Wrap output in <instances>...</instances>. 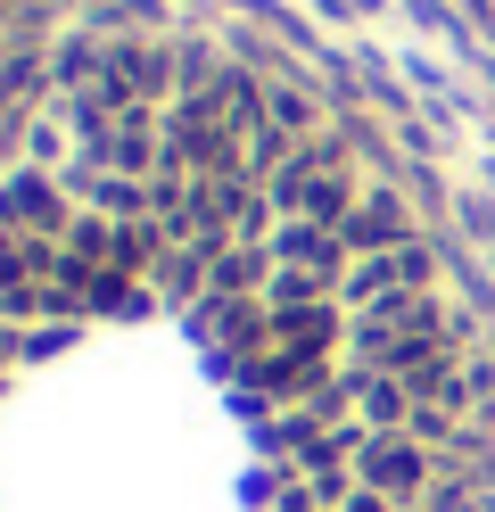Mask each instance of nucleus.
<instances>
[{
  "label": "nucleus",
  "mask_w": 495,
  "mask_h": 512,
  "mask_svg": "<svg viewBox=\"0 0 495 512\" xmlns=\"http://www.w3.org/2000/svg\"><path fill=\"white\" fill-rule=\"evenodd\" d=\"M273 207L281 215H306V223H339L355 207V182L339 166V141H306V149H297L281 166V182H273Z\"/></svg>",
  "instance_id": "f257e3e1"
},
{
  "label": "nucleus",
  "mask_w": 495,
  "mask_h": 512,
  "mask_svg": "<svg viewBox=\"0 0 495 512\" xmlns=\"http://www.w3.org/2000/svg\"><path fill=\"white\" fill-rule=\"evenodd\" d=\"M429 281H438V256H429L421 240H405V248L355 256V265H347V281H339V306H347V314H372V306H388V298L429 290Z\"/></svg>",
  "instance_id": "f03ea898"
},
{
  "label": "nucleus",
  "mask_w": 495,
  "mask_h": 512,
  "mask_svg": "<svg viewBox=\"0 0 495 512\" xmlns=\"http://www.w3.org/2000/svg\"><path fill=\"white\" fill-rule=\"evenodd\" d=\"M75 133H83V157H99L116 174H141V182H157V166L174 157L165 133H157V116H91V108H75Z\"/></svg>",
  "instance_id": "7ed1b4c3"
},
{
  "label": "nucleus",
  "mask_w": 495,
  "mask_h": 512,
  "mask_svg": "<svg viewBox=\"0 0 495 512\" xmlns=\"http://www.w3.org/2000/svg\"><path fill=\"white\" fill-rule=\"evenodd\" d=\"M273 273H314V281H347V240H339V223H306V215H281L273 223Z\"/></svg>",
  "instance_id": "20e7f679"
},
{
  "label": "nucleus",
  "mask_w": 495,
  "mask_h": 512,
  "mask_svg": "<svg viewBox=\"0 0 495 512\" xmlns=\"http://www.w3.org/2000/svg\"><path fill=\"white\" fill-rule=\"evenodd\" d=\"M355 471L372 479V496H413L421 479H429V455L413 438H396V430H363V446H355Z\"/></svg>",
  "instance_id": "39448f33"
},
{
  "label": "nucleus",
  "mask_w": 495,
  "mask_h": 512,
  "mask_svg": "<svg viewBox=\"0 0 495 512\" xmlns=\"http://www.w3.org/2000/svg\"><path fill=\"white\" fill-rule=\"evenodd\" d=\"M339 240L355 248V256H380V248H405L413 240V215L388 199V190H355V207L339 215Z\"/></svg>",
  "instance_id": "423d86ee"
},
{
  "label": "nucleus",
  "mask_w": 495,
  "mask_h": 512,
  "mask_svg": "<svg viewBox=\"0 0 495 512\" xmlns=\"http://www.w3.org/2000/svg\"><path fill=\"white\" fill-rule=\"evenodd\" d=\"M50 75H58L66 91H91L99 75H108V50H99V34H75V42L58 50V67H50Z\"/></svg>",
  "instance_id": "0eeeda50"
},
{
  "label": "nucleus",
  "mask_w": 495,
  "mask_h": 512,
  "mask_svg": "<svg viewBox=\"0 0 495 512\" xmlns=\"http://www.w3.org/2000/svg\"><path fill=\"white\" fill-rule=\"evenodd\" d=\"M9 356H25V339H9V331H0V364H9Z\"/></svg>",
  "instance_id": "6e6552de"
}]
</instances>
